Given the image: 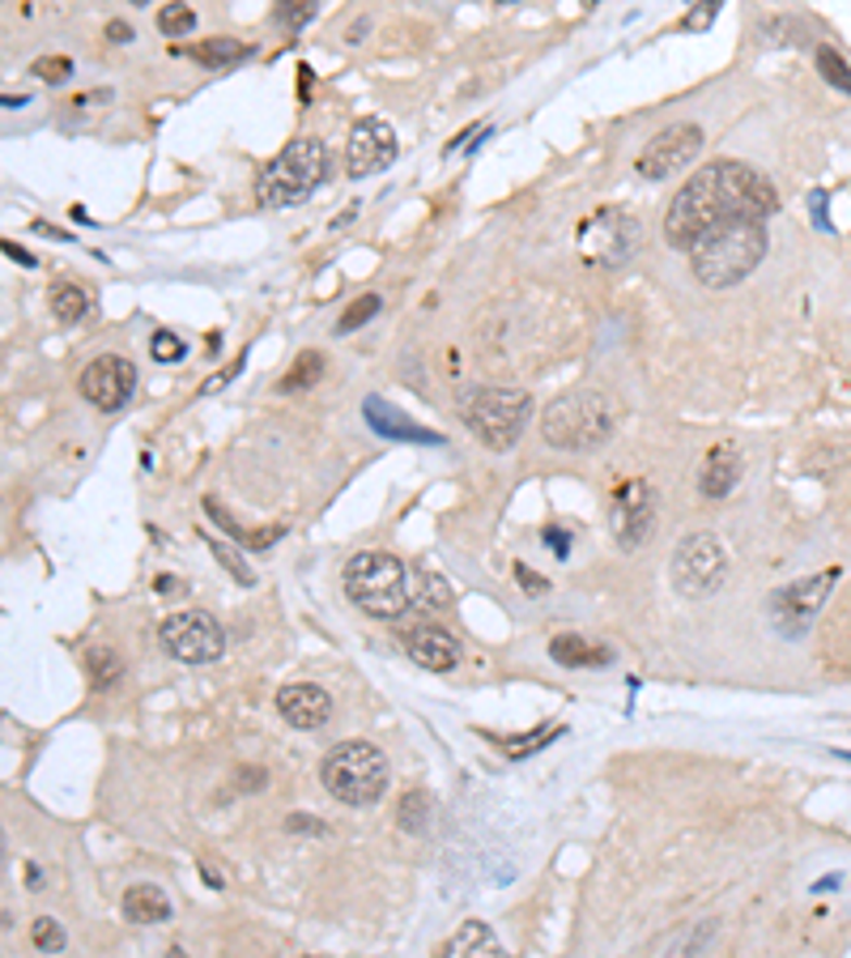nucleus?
<instances>
[{
    "label": "nucleus",
    "instance_id": "1",
    "mask_svg": "<svg viewBox=\"0 0 851 958\" xmlns=\"http://www.w3.org/2000/svg\"><path fill=\"white\" fill-rule=\"evenodd\" d=\"M779 209L775 184L750 162H706L664 209V239L677 252H690L706 231L724 222H766Z\"/></svg>",
    "mask_w": 851,
    "mask_h": 958
},
{
    "label": "nucleus",
    "instance_id": "2",
    "mask_svg": "<svg viewBox=\"0 0 851 958\" xmlns=\"http://www.w3.org/2000/svg\"><path fill=\"white\" fill-rule=\"evenodd\" d=\"M766 256V222H724L690 248V269L702 286L728 290L746 282Z\"/></svg>",
    "mask_w": 851,
    "mask_h": 958
},
{
    "label": "nucleus",
    "instance_id": "3",
    "mask_svg": "<svg viewBox=\"0 0 851 958\" xmlns=\"http://www.w3.org/2000/svg\"><path fill=\"white\" fill-rule=\"evenodd\" d=\"M617 431V401L601 388H571L541 413V435L558 452H592Z\"/></svg>",
    "mask_w": 851,
    "mask_h": 958
},
{
    "label": "nucleus",
    "instance_id": "4",
    "mask_svg": "<svg viewBox=\"0 0 851 958\" xmlns=\"http://www.w3.org/2000/svg\"><path fill=\"white\" fill-rule=\"evenodd\" d=\"M455 409L464 418V426L490 448V452H511L528 426L533 397L520 388H495V384H468L460 388Z\"/></svg>",
    "mask_w": 851,
    "mask_h": 958
},
{
    "label": "nucleus",
    "instance_id": "5",
    "mask_svg": "<svg viewBox=\"0 0 851 958\" xmlns=\"http://www.w3.org/2000/svg\"><path fill=\"white\" fill-rule=\"evenodd\" d=\"M328 179V146L315 137L290 141L255 175V201L268 209H295Z\"/></svg>",
    "mask_w": 851,
    "mask_h": 958
},
{
    "label": "nucleus",
    "instance_id": "6",
    "mask_svg": "<svg viewBox=\"0 0 851 958\" xmlns=\"http://www.w3.org/2000/svg\"><path fill=\"white\" fill-rule=\"evenodd\" d=\"M346 580V597L362 609L366 618H379V622H392L401 618L409 601V567L401 558L384 555V550H362L346 562L341 571Z\"/></svg>",
    "mask_w": 851,
    "mask_h": 958
},
{
    "label": "nucleus",
    "instance_id": "7",
    "mask_svg": "<svg viewBox=\"0 0 851 958\" xmlns=\"http://www.w3.org/2000/svg\"><path fill=\"white\" fill-rule=\"evenodd\" d=\"M320 780L341 806H375L388 788V758L371 742H341L324 755Z\"/></svg>",
    "mask_w": 851,
    "mask_h": 958
},
{
    "label": "nucleus",
    "instance_id": "8",
    "mask_svg": "<svg viewBox=\"0 0 851 958\" xmlns=\"http://www.w3.org/2000/svg\"><path fill=\"white\" fill-rule=\"evenodd\" d=\"M639 244H643L639 217L626 213V209H617V204H604V209H597V213L579 226V256H584L588 264H597V269L626 264L630 256L639 252Z\"/></svg>",
    "mask_w": 851,
    "mask_h": 958
},
{
    "label": "nucleus",
    "instance_id": "9",
    "mask_svg": "<svg viewBox=\"0 0 851 958\" xmlns=\"http://www.w3.org/2000/svg\"><path fill=\"white\" fill-rule=\"evenodd\" d=\"M158 639L166 656L184 660V664H213L226 652V635L217 626V618L209 609H179V613H166L162 626H158Z\"/></svg>",
    "mask_w": 851,
    "mask_h": 958
},
{
    "label": "nucleus",
    "instance_id": "10",
    "mask_svg": "<svg viewBox=\"0 0 851 958\" xmlns=\"http://www.w3.org/2000/svg\"><path fill=\"white\" fill-rule=\"evenodd\" d=\"M728 575V555L719 546L715 533H690L681 537L677 555H673V588L690 601L699 597H711Z\"/></svg>",
    "mask_w": 851,
    "mask_h": 958
},
{
    "label": "nucleus",
    "instance_id": "11",
    "mask_svg": "<svg viewBox=\"0 0 851 958\" xmlns=\"http://www.w3.org/2000/svg\"><path fill=\"white\" fill-rule=\"evenodd\" d=\"M655 486L643 482V477H630V482H622L617 490H613V503H609V528H613V537H617V546L622 550H639L643 542L651 537V528H655Z\"/></svg>",
    "mask_w": 851,
    "mask_h": 958
},
{
    "label": "nucleus",
    "instance_id": "12",
    "mask_svg": "<svg viewBox=\"0 0 851 958\" xmlns=\"http://www.w3.org/2000/svg\"><path fill=\"white\" fill-rule=\"evenodd\" d=\"M835 580H839V571L830 567V571H817V575H809V580H797V584L775 588V597H771V622H775V631L788 635V639L804 635L809 622H813V613H817L822 601L830 597Z\"/></svg>",
    "mask_w": 851,
    "mask_h": 958
},
{
    "label": "nucleus",
    "instance_id": "13",
    "mask_svg": "<svg viewBox=\"0 0 851 958\" xmlns=\"http://www.w3.org/2000/svg\"><path fill=\"white\" fill-rule=\"evenodd\" d=\"M702 153V128L699 124H673V128H664V133H655L643 153L635 158V171L643 175V179H668V175H677V171H686L694 158Z\"/></svg>",
    "mask_w": 851,
    "mask_h": 958
},
{
    "label": "nucleus",
    "instance_id": "14",
    "mask_svg": "<svg viewBox=\"0 0 851 958\" xmlns=\"http://www.w3.org/2000/svg\"><path fill=\"white\" fill-rule=\"evenodd\" d=\"M133 393H137V366L124 353H102L82 371V397L102 413L124 409L133 401Z\"/></svg>",
    "mask_w": 851,
    "mask_h": 958
},
{
    "label": "nucleus",
    "instance_id": "15",
    "mask_svg": "<svg viewBox=\"0 0 851 958\" xmlns=\"http://www.w3.org/2000/svg\"><path fill=\"white\" fill-rule=\"evenodd\" d=\"M397 153H401V146H397L392 124L379 120V115H366V120L353 124L350 141H346V171H350L353 179L379 175L384 166L397 162Z\"/></svg>",
    "mask_w": 851,
    "mask_h": 958
},
{
    "label": "nucleus",
    "instance_id": "16",
    "mask_svg": "<svg viewBox=\"0 0 851 958\" xmlns=\"http://www.w3.org/2000/svg\"><path fill=\"white\" fill-rule=\"evenodd\" d=\"M277 716L290 724V729H324L333 720V695L324 686H311V682H290L277 690Z\"/></svg>",
    "mask_w": 851,
    "mask_h": 958
},
{
    "label": "nucleus",
    "instance_id": "17",
    "mask_svg": "<svg viewBox=\"0 0 851 958\" xmlns=\"http://www.w3.org/2000/svg\"><path fill=\"white\" fill-rule=\"evenodd\" d=\"M401 648L409 652V660L422 664L426 673H448V669L460 664V639H455L451 631H443V626H430V622L404 631Z\"/></svg>",
    "mask_w": 851,
    "mask_h": 958
},
{
    "label": "nucleus",
    "instance_id": "18",
    "mask_svg": "<svg viewBox=\"0 0 851 958\" xmlns=\"http://www.w3.org/2000/svg\"><path fill=\"white\" fill-rule=\"evenodd\" d=\"M741 469H746V460H741L737 444H715L699 469V495L702 499H728L741 482Z\"/></svg>",
    "mask_w": 851,
    "mask_h": 958
},
{
    "label": "nucleus",
    "instance_id": "19",
    "mask_svg": "<svg viewBox=\"0 0 851 958\" xmlns=\"http://www.w3.org/2000/svg\"><path fill=\"white\" fill-rule=\"evenodd\" d=\"M366 422H371L379 435H388V439H409V444H443V435H435V431H426V426L409 422L404 413L388 409L379 397H371V401H366Z\"/></svg>",
    "mask_w": 851,
    "mask_h": 958
},
{
    "label": "nucleus",
    "instance_id": "20",
    "mask_svg": "<svg viewBox=\"0 0 851 958\" xmlns=\"http://www.w3.org/2000/svg\"><path fill=\"white\" fill-rule=\"evenodd\" d=\"M124 916L133 924H162V920H171V899H166L162 886L137 882V886L124 891Z\"/></svg>",
    "mask_w": 851,
    "mask_h": 958
},
{
    "label": "nucleus",
    "instance_id": "21",
    "mask_svg": "<svg viewBox=\"0 0 851 958\" xmlns=\"http://www.w3.org/2000/svg\"><path fill=\"white\" fill-rule=\"evenodd\" d=\"M443 955L448 958H486V955H502V946L486 920H468V924H460V933L443 946Z\"/></svg>",
    "mask_w": 851,
    "mask_h": 958
},
{
    "label": "nucleus",
    "instance_id": "22",
    "mask_svg": "<svg viewBox=\"0 0 851 958\" xmlns=\"http://www.w3.org/2000/svg\"><path fill=\"white\" fill-rule=\"evenodd\" d=\"M255 48L251 43H239V39H226V35H217V39H204V43H188V60H197L201 69H230V64H239V60H251Z\"/></svg>",
    "mask_w": 851,
    "mask_h": 958
},
{
    "label": "nucleus",
    "instance_id": "23",
    "mask_svg": "<svg viewBox=\"0 0 851 958\" xmlns=\"http://www.w3.org/2000/svg\"><path fill=\"white\" fill-rule=\"evenodd\" d=\"M550 656L558 664H566V669H592V664H609V660H613L609 648L588 644L584 635H558L550 644Z\"/></svg>",
    "mask_w": 851,
    "mask_h": 958
},
{
    "label": "nucleus",
    "instance_id": "24",
    "mask_svg": "<svg viewBox=\"0 0 851 958\" xmlns=\"http://www.w3.org/2000/svg\"><path fill=\"white\" fill-rule=\"evenodd\" d=\"M409 601L417 609H443L451 606V584L443 575H435V571H426V567H417V571H409Z\"/></svg>",
    "mask_w": 851,
    "mask_h": 958
},
{
    "label": "nucleus",
    "instance_id": "25",
    "mask_svg": "<svg viewBox=\"0 0 851 958\" xmlns=\"http://www.w3.org/2000/svg\"><path fill=\"white\" fill-rule=\"evenodd\" d=\"M51 303V315L60 320V324H82L86 315H90V295L82 290V286H73V282H55L48 295Z\"/></svg>",
    "mask_w": 851,
    "mask_h": 958
},
{
    "label": "nucleus",
    "instance_id": "26",
    "mask_svg": "<svg viewBox=\"0 0 851 958\" xmlns=\"http://www.w3.org/2000/svg\"><path fill=\"white\" fill-rule=\"evenodd\" d=\"M324 353L320 350H302L299 358H295V366L286 371V380L277 384L281 393H302V388H311V384H320V375H324Z\"/></svg>",
    "mask_w": 851,
    "mask_h": 958
},
{
    "label": "nucleus",
    "instance_id": "27",
    "mask_svg": "<svg viewBox=\"0 0 851 958\" xmlns=\"http://www.w3.org/2000/svg\"><path fill=\"white\" fill-rule=\"evenodd\" d=\"M397 826H401L404 835H422V831L430 826V801H426L422 788H409V793L401 797V806H397Z\"/></svg>",
    "mask_w": 851,
    "mask_h": 958
},
{
    "label": "nucleus",
    "instance_id": "28",
    "mask_svg": "<svg viewBox=\"0 0 851 958\" xmlns=\"http://www.w3.org/2000/svg\"><path fill=\"white\" fill-rule=\"evenodd\" d=\"M86 669H90L95 690H107V686H115V682L124 677V664H120V656L111 652V648H90V652H86Z\"/></svg>",
    "mask_w": 851,
    "mask_h": 958
},
{
    "label": "nucleus",
    "instance_id": "29",
    "mask_svg": "<svg viewBox=\"0 0 851 958\" xmlns=\"http://www.w3.org/2000/svg\"><path fill=\"white\" fill-rule=\"evenodd\" d=\"M158 30H162L166 39L192 35V30H197V13H192L184 0H171V4H162V9H158Z\"/></svg>",
    "mask_w": 851,
    "mask_h": 958
},
{
    "label": "nucleus",
    "instance_id": "30",
    "mask_svg": "<svg viewBox=\"0 0 851 958\" xmlns=\"http://www.w3.org/2000/svg\"><path fill=\"white\" fill-rule=\"evenodd\" d=\"M817 73H822V77H826L835 90L851 95V64L835 48H826V43L817 48Z\"/></svg>",
    "mask_w": 851,
    "mask_h": 958
},
{
    "label": "nucleus",
    "instance_id": "31",
    "mask_svg": "<svg viewBox=\"0 0 851 958\" xmlns=\"http://www.w3.org/2000/svg\"><path fill=\"white\" fill-rule=\"evenodd\" d=\"M315 9H320V0H277V4H273V17L295 35V30H302V26L315 17Z\"/></svg>",
    "mask_w": 851,
    "mask_h": 958
},
{
    "label": "nucleus",
    "instance_id": "32",
    "mask_svg": "<svg viewBox=\"0 0 851 958\" xmlns=\"http://www.w3.org/2000/svg\"><path fill=\"white\" fill-rule=\"evenodd\" d=\"M30 942H35V950H43V955H60V950H64V929H60L51 916H39V920L30 924Z\"/></svg>",
    "mask_w": 851,
    "mask_h": 958
},
{
    "label": "nucleus",
    "instance_id": "33",
    "mask_svg": "<svg viewBox=\"0 0 851 958\" xmlns=\"http://www.w3.org/2000/svg\"><path fill=\"white\" fill-rule=\"evenodd\" d=\"M379 307H384V299L379 295H362L358 303H350V311L337 320V333H353V328H362L366 320H375L379 315Z\"/></svg>",
    "mask_w": 851,
    "mask_h": 958
},
{
    "label": "nucleus",
    "instance_id": "34",
    "mask_svg": "<svg viewBox=\"0 0 851 958\" xmlns=\"http://www.w3.org/2000/svg\"><path fill=\"white\" fill-rule=\"evenodd\" d=\"M209 550H213V558L235 575V584H243V588H251L255 584V575H251V567L243 562V558L235 555V546L230 542H209Z\"/></svg>",
    "mask_w": 851,
    "mask_h": 958
},
{
    "label": "nucleus",
    "instance_id": "35",
    "mask_svg": "<svg viewBox=\"0 0 851 958\" xmlns=\"http://www.w3.org/2000/svg\"><path fill=\"white\" fill-rule=\"evenodd\" d=\"M30 73H35L39 82H48V86H64V82L73 77V60H68V55H39Z\"/></svg>",
    "mask_w": 851,
    "mask_h": 958
},
{
    "label": "nucleus",
    "instance_id": "36",
    "mask_svg": "<svg viewBox=\"0 0 851 958\" xmlns=\"http://www.w3.org/2000/svg\"><path fill=\"white\" fill-rule=\"evenodd\" d=\"M553 737H562V729H558V724L541 729V733H533V737H506L502 746H506V755H511V758H524V755H537L541 746H550Z\"/></svg>",
    "mask_w": 851,
    "mask_h": 958
},
{
    "label": "nucleus",
    "instance_id": "37",
    "mask_svg": "<svg viewBox=\"0 0 851 958\" xmlns=\"http://www.w3.org/2000/svg\"><path fill=\"white\" fill-rule=\"evenodd\" d=\"M150 353H153V362H179L184 353H188V341H179L175 333H153V341H150Z\"/></svg>",
    "mask_w": 851,
    "mask_h": 958
},
{
    "label": "nucleus",
    "instance_id": "38",
    "mask_svg": "<svg viewBox=\"0 0 851 958\" xmlns=\"http://www.w3.org/2000/svg\"><path fill=\"white\" fill-rule=\"evenodd\" d=\"M719 4H724V0H702V4H694V9H690V13L681 17V30H686V35H694V30H706V26L715 22Z\"/></svg>",
    "mask_w": 851,
    "mask_h": 958
},
{
    "label": "nucleus",
    "instance_id": "39",
    "mask_svg": "<svg viewBox=\"0 0 851 958\" xmlns=\"http://www.w3.org/2000/svg\"><path fill=\"white\" fill-rule=\"evenodd\" d=\"M515 580H520V588H524L528 597H546V593H550V580H541V575L528 571L524 562H515Z\"/></svg>",
    "mask_w": 851,
    "mask_h": 958
},
{
    "label": "nucleus",
    "instance_id": "40",
    "mask_svg": "<svg viewBox=\"0 0 851 958\" xmlns=\"http://www.w3.org/2000/svg\"><path fill=\"white\" fill-rule=\"evenodd\" d=\"M711 933H715V924H706L702 933H699V929H690L686 937H677V942H668V950H673V955H686V950H702Z\"/></svg>",
    "mask_w": 851,
    "mask_h": 958
},
{
    "label": "nucleus",
    "instance_id": "41",
    "mask_svg": "<svg viewBox=\"0 0 851 958\" xmlns=\"http://www.w3.org/2000/svg\"><path fill=\"white\" fill-rule=\"evenodd\" d=\"M286 831H295V835H328V826H324L320 818H311V813H290V818H286Z\"/></svg>",
    "mask_w": 851,
    "mask_h": 958
},
{
    "label": "nucleus",
    "instance_id": "42",
    "mask_svg": "<svg viewBox=\"0 0 851 958\" xmlns=\"http://www.w3.org/2000/svg\"><path fill=\"white\" fill-rule=\"evenodd\" d=\"M239 793H260L264 784H268V771L264 767H239Z\"/></svg>",
    "mask_w": 851,
    "mask_h": 958
},
{
    "label": "nucleus",
    "instance_id": "43",
    "mask_svg": "<svg viewBox=\"0 0 851 958\" xmlns=\"http://www.w3.org/2000/svg\"><path fill=\"white\" fill-rule=\"evenodd\" d=\"M243 362H248V353H239V358H235V362H230V366H226V371H222L217 380H209V384L201 388L204 397H209V393H217V388H226V384H230V380H235V375L243 371Z\"/></svg>",
    "mask_w": 851,
    "mask_h": 958
},
{
    "label": "nucleus",
    "instance_id": "44",
    "mask_svg": "<svg viewBox=\"0 0 851 958\" xmlns=\"http://www.w3.org/2000/svg\"><path fill=\"white\" fill-rule=\"evenodd\" d=\"M546 542H550V550L558 558L571 555V533H562V528H553V524H550V528H546Z\"/></svg>",
    "mask_w": 851,
    "mask_h": 958
},
{
    "label": "nucleus",
    "instance_id": "45",
    "mask_svg": "<svg viewBox=\"0 0 851 958\" xmlns=\"http://www.w3.org/2000/svg\"><path fill=\"white\" fill-rule=\"evenodd\" d=\"M809 213H813V222H817L822 231H830V222H826V192H813V197H809Z\"/></svg>",
    "mask_w": 851,
    "mask_h": 958
},
{
    "label": "nucleus",
    "instance_id": "46",
    "mask_svg": "<svg viewBox=\"0 0 851 958\" xmlns=\"http://www.w3.org/2000/svg\"><path fill=\"white\" fill-rule=\"evenodd\" d=\"M0 248H4V256H9V260H17V264H26V269H35V256L26 252V248H17L13 239H4Z\"/></svg>",
    "mask_w": 851,
    "mask_h": 958
},
{
    "label": "nucleus",
    "instance_id": "47",
    "mask_svg": "<svg viewBox=\"0 0 851 958\" xmlns=\"http://www.w3.org/2000/svg\"><path fill=\"white\" fill-rule=\"evenodd\" d=\"M107 39H111V43H133V26H128V22H111V26H107Z\"/></svg>",
    "mask_w": 851,
    "mask_h": 958
},
{
    "label": "nucleus",
    "instance_id": "48",
    "mask_svg": "<svg viewBox=\"0 0 851 958\" xmlns=\"http://www.w3.org/2000/svg\"><path fill=\"white\" fill-rule=\"evenodd\" d=\"M26 95H4V107H9V111H13V107H26Z\"/></svg>",
    "mask_w": 851,
    "mask_h": 958
},
{
    "label": "nucleus",
    "instance_id": "49",
    "mask_svg": "<svg viewBox=\"0 0 851 958\" xmlns=\"http://www.w3.org/2000/svg\"><path fill=\"white\" fill-rule=\"evenodd\" d=\"M133 4H150V0H133Z\"/></svg>",
    "mask_w": 851,
    "mask_h": 958
},
{
    "label": "nucleus",
    "instance_id": "50",
    "mask_svg": "<svg viewBox=\"0 0 851 958\" xmlns=\"http://www.w3.org/2000/svg\"><path fill=\"white\" fill-rule=\"evenodd\" d=\"M499 4H511V0H499Z\"/></svg>",
    "mask_w": 851,
    "mask_h": 958
}]
</instances>
